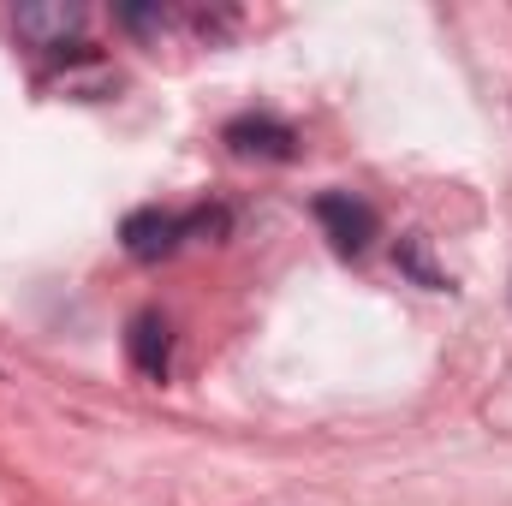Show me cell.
Returning <instances> with one entry per match:
<instances>
[{
	"instance_id": "7",
	"label": "cell",
	"mask_w": 512,
	"mask_h": 506,
	"mask_svg": "<svg viewBox=\"0 0 512 506\" xmlns=\"http://www.w3.org/2000/svg\"><path fill=\"white\" fill-rule=\"evenodd\" d=\"M120 18H126L131 30H149V24H167V12H161V6H126Z\"/></svg>"
},
{
	"instance_id": "4",
	"label": "cell",
	"mask_w": 512,
	"mask_h": 506,
	"mask_svg": "<svg viewBox=\"0 0 512 506\" xmlns=\"http://www.w3.org/2000/svg\"><path fill=\"white\" fill-rule=\"evenodd\" d=\"M78 24H84L78 0H30V6H18V36L36 42V48H66V36H78Z\"/></svg>"
},
{
	"instance_id": "2",
	"label": "cell",
	"mask_w": 512,
	"mask_h": 506,
	"mask_svg": "<svg viewBox=\"0 0 512 506\" xmlns=\"http://www.w3.org/2000/svg\"><path fill=\"white\" fill-rule=\"evenodd\" d=\"M126 251L137 262H161V256H173L185 239H191V215H173V209H137L126 215Z\"/></svg>"
},
{
	"instance_id": "5",
	"label": "cell",
	"mask_w": 512,
	"mask_h": 506,
	"mask_svg": "<svg viewBox=\"0 0 512 506\" xmlns=\"http://www.w3.org/2000/svg\"><path fill=\"white\" fill-rule=\"evenodd\" d=\"M131 364L143 370L149 381H167V364H173V340H167V322L155 316V310H143V316H131Z\"/></svg>"
},
{
	"instance_id": "3",
	"label": "cell",
	"mask_w": 512,
	"mask_h": 506,
	"mask_svg": "<svg viewBox=\"0 0 512 506\" xmlns=\"http://www.w3.org/2000/svg\"><path fill=\"white\" fill-rule=\"evenodd\" d=\"M227 149L239 161H292L298 155V131L286 120H274V114H245V120L227 126Z\"/></svg>"
},
{
	"instance_id": "1",
	"label": "cell",
	"mask_w": 512,
	"mask_h": 506,
	"mask_svg": "<svg viewBox=\"0 0 512 506\" xmlns=\"http://www.w3.org/2000/svg\"><path fill=\"white\" fill-rule=\"evenodd\" d=\"M316 221H322V233L340 245L346 256L370 251V239H376V209L364 203V197H352V191H322L316 197Z\"/></svg>"
},
{
	"instance_id": "6",
	"label": "cell",
	"mask_w": 512,
	"mask_h": 506,
	"mask_svg": "<svg viewBox=\"0 0 512 506\" xmlns=\"http://www.w3.org/2000/svg\"><path fill=\"white\" fill-rule=\"evenodd\" d=\"M399 268H405L417 286H429V292H447V274L429 262V239H423V233H405V239H399Z\"/></svg>"
}]
</instances>
